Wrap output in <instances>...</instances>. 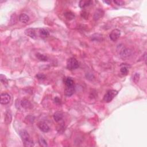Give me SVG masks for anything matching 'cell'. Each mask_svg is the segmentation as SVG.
Returning a JSON list of instances; mask_svg holds the SVG:
<instances>
[{
	"label": "cell",
	"instance_id": "cell-3",
	"mask_svg": "<svg viewBox=\"0 0 147 147\" xmlns=\"http://www.w3.org/2000/svg\"><path fill=\"white\" fill-rule=\"evenodd\" d=\"M118 94V91L115 90H110L106 92L103 97V101L106 103L110 102Z\"/></svg>",
	"mask_w": 147,
	"mask_h": 147
},
{
	"label": "cell",
	"instance_id": "cell-8",
	"mask_svg": "<svg viewBox=\"0 0 147 147\" xmlns=\"http://www.w3.org/2000/svg\"><path fill=\"white\" fill-rule=\"evenodd\" d=\"M132 51H131L130 49L128 48H124L123 49H122L121 51L120 52V55L121 58L123 59L128 58L132 55Z\"/></svg>",
	"mask_w": 147,
	"mask_h": 147
},
{
	"label": "cell",
	"instance_id": "cell-19",
	"mask_svg": "<svg viewBox=\"0 0 147 147\" xmlns=\"http://www.w3.org/2000/svg\"><path fill=\"white\" fill-rule=\"evenodd\" d=\"M120 71L123 75H127L128 73V67H126V65H121Z\"/></svg>",
	"mask_w": 147,
	"mask_h": 147
},
{
	"label": "cell",
	"instance_id": "cell-1",
	"mask_svg": "<svg viewBox=\"0 0 147 147\" xmlns=\"http://www.w3.org/2000/svg\"><path fill=\"white\" fill-rule=\"evenodd\" d=\"M65 88L64 89V94L67 97L71 96L75 91V85L74 82L71 78H65L64 81Z\"/></svg>",
	"mask_w": 147,
	"mask_h": 147
},
{
	"label": "cell",
	"instance_id": "cell-16",
	"mask_svg": "<svg viewBox=\"0 0 147 147\" xmlns=\"http://www.w3.org/2000/svg\"><path fill=\"white\" fill-rule=\"evenodd\" d=\"M92 2L91 1H84V0H82L79 2V7L82 9L85 8L86 6H89L90 5H91Z\"/></svg>",
	"mask_w": 147,
	"mask_h": 147
},
{
	"label": "cell",
	"instance_id": "cell-9",
	"mask_svg": "<svg viewBox=\"0 0 147 147\" xmlns=\"http://www.w3.org/2000/svg\"><path fill=\"white\" fill-rule=\"evenodd\" d=\"M20 106L25 109H29L32 108V105L30 101H29L28 99L25 98L22 99L21 101L20 102Z\"/></svg>",
	"mask_w": 147,
	"mask_h": 147
},
{
	"label": "cell",
	"instance_id": "cell-18",
	"mask_svg": "<svg viewBox=\"0 0 147 147\" xmlns=\"http://www.w3.org/2000/svg\"><path fill=\"white\" fill-rule=\"evenodd\" d=\"M64 16L67 20H71L74 19V17H75V15H74L73 13H72L71 12H67L64 13Z\"/></svg>",
	"mask_w": 147,
	"mask_h": 147
},
{
	"label": "cell",
	"instance_id": "cell-23",
	"mask_svg": "<svg viewBox=\"0 0 147 147\" xmlns=\"http://www.w3.org/2000/svg\"><path fill=\"white\" fill-rule=\"evenodd\" d=\"M139 79H140V74L138 73H136L134 76H133V81H134V82L135 83H137L139 82Z\"/></svg>",
	"mask_w": 147,
	"mask_h": 147
},
{
	"label": "cell",
	"instance_id": "cell-24",
	"mask_svg": "<svg viewBox=\"0 0 147 147\" xmlns=\"http://www.w3.org/2000/svg\"><path fill=\"white\" fill-rule=\"evenodd\" d=\"M25 121H28L26 124H28V123H33V121H34V117L32 116H28L26 117L25 118Z\"/></svg>",
	"mask_w": 147,
	"mask_h": 147
},
{
	"label": "cell",
	"instance_id": "cell-25",
	"mask_svg": "<svg viewBox=\"0 0 147 147\" xmlns=\"http://www.w3.org/2000/svg\"><path fill=\"white\" fill-rule=\"evenodd\" d=\"M114 3L116 4V5H118V6H122L124 4V1H121V0H115L114 1Z\"/></svg>",
	"mask_w": 147,
	"mask_h": 147
},
{
	"label": "cell",
	"instance_id": "cell-11",
	"mask_svg": "<svg viewBox=\"0 0 147 147\" xmlns=\"http://www.w3.org/2000/svg\"><path fill=\"white\" fill-rule=\"evenodd\" d=\"M12 113L10 111V110H8L6 112L5 117H4V123L6 124H10L11 121H12Z\"/></svg>",
	"mask_w": 147,
	"mask_h": 147
},
{
	"label": "cell",
	"instance_id": "cell-26",
	"mask_svg": "<svg viewBox=\"0 0 147 147\" xmlns=\"http://www.w3.org/2000/svg\"><path fill=\"white\" fill-rule=\"evenodd\" d=\"M55 102L56 105H61V101H60V99L58 98V97H55Z\"/></svg>",
	"mask_w": 147,
	"mask_h": 147
},
{
	"label": "cell",
	"instance_id": "cell-14",
	"mask_svg": "<svg viewBox=\"0 0 147 147\" xmlns=\"http://www.w3.org/2000/svg\"><path fill=\"white\" fill-rule=\"evenodd\" d=\"M103 14H104L103 11L102 9H97L96 11V12L94 13V19L95 20H98V19H100L101 17H103Z\"/></svg>",
	"mask_w": 147,
	"mask_h": 147
},
{
	"label": "cell",
	"instance_id": "cell-22",
	"mask_svg": "<svg viewBox=\"0 0 147 147\" xmlns=\"http://www.w3.org/2000/svg\"><path fill=\"white\" fill-rule=\"evenodd\" d=\"M36 77L40 81H43L46 78V76L43 74H38L36 75Z\"/></svg>",
	"mask_w": 147,
	"mask_h": 147
},
{
	"label": "cell",
	"instance_id": "cell-7",
	"mask_svg": "<svg viewBox=\"0 0 147 147\" xmlns=\"http://www.w3.org/2000/svg\"><path fill=\"white\" fill-rule=\"evenodd\" d=\"M11 100V97L8 93H2L1 94V103L2 105H8Z\"/></svg>",
	"mask_w": 147,
	"mask_h": 147
},
{
	"label": "cell",
	"instance_id": "cell-15",
	"mask_svg": "<svg viewBox=\"0 0 147 147\" xmlns=\"http://www.w3.org/2000/svg\"><path fill=\"white\" fill-rule=\"evenodd\" d=\"M63 114L60 112H56L54 114V119L56 122H59L63 119Z\"/></svg>",
	"mask_w": 147,
	"mask_h": 147
},
{
	"label": "cell",
	"instance_id": "cell-2",
	"mask_svg": "<svg viewBox=\"0 0 147 147\" xmlns=\"http://www.w3.org/2000/svg\"><path fill=\"white\" fill-rule=\"evenodd\" d=\"M20 136L23 142L24 145L26 147H31L34 146V142L31 139L30 135H29L26 130H21L20 132Z\"/></svg>",
	"mask_w": 147,
	"mask_h": 147
},
{
	"label": "cell",
	"instance_id": "cell-21",
	"mask_svg": "<svg viewBox=\"0 0 147 147\" xmlns=\"http://www.w3.org/2000/svg\"><path fill=\"white\" fill-rule=\"evenodd\" d=\"M0 81H1V83H3L4 85H7L8 83V81L7 78H6V76L5 75H3V74H1L0 75Z\"/></svg>",
	"mask_w": 147,
	"mask_h": 147
},
{
	"label": "cell",
	"instance_id": "cell-28",
	"mask_svg": "<svg viewBox=\"0 0 147 147\" xmlns=\"http://www.w3.org/2000/svg\"><path fill=\"white\" fill-rule=\"evenodd\" d=\"M103 2H104V3H106V4H109V5L111 4V1H104Z\"/></svg>",
	"mask_w": 147,
	"mask_h": 147
},
{
	"label": "cell",
	"instance_id": "cell-4",
	"mask_svg": "<svg viewBox=\"0 0 147 147\" xmlns=\"http://www.w3.org/2000/svg\"><path fill=\"white\" fill-rule=\"evenodd\" d=\"M79 67V63L74 58H69L67 61V68L69 70H74Z\"/></svg>",
	"mask_w": 147,
	"mask_h": 147
},
{
	"label": "cell",
	"instance_id": "cell-5",
	"mask_svg": "<svg viewBox=\"0 0 147 147\" xmlns=\"http://www.w3.org/2000/svg\"><path fill=\"white\" fill-rule=\"evenodd\" d=\"M39 29H36V28H28L26 29L25 31V34L26 36H29V37L32 38V39H37L38 35H39Z\"/></svg>",
	"mask_w": 147,
	"mask_h": 147
},
{
	"label": "cell",
	"instance_id": "cell-20",
	"mask_svg": "<svg viewBox=\"0 0 147 147\" xmlns=\"http://www.w3.org/2000/svg\"><path fill=\"white\" fill-rule=\"evenodd\" d=\"M39 143L41 146H47L48 144L43 137H40L39 140Z\"/></svg>",
	"mask_w": 147,
	"mask_h": 147
},
{
	"label": "cell",
	"instance_id": "cell-6",
	"mask_svg": "<svg viewBox=\"0 0 147 147\" xmlns=\"http://www.w3.org/2000/svg\"><path fill=\"white\" fill-rule=\"evenodd\" d=\"M121 35V32L119 30L117 29H114L112 31V32L110 33L109 37L110 40L113 42H116L117 40L118 39L119 36Z\"/></svg>",
	"mask_w": 147,
	"mask_h": 147
},
{
	"label": "cell",
	"instance_id": "cell-10",
	"mask_svg": "<svg viewBox=\"0 0 147 147\" xmlns=\"http://www.w3.org/2000/svg\"><path fill=\"white\" fill-rule=\"evenodd\" d=\"M38 126H39V129L40 130H42V132H43L44 133L48 132L49 130H50V128H49V126L47 125V124L43 121H40L38 124Z\"/></svg>",
	"mask_w": 147,
	"mask_h": 147
},
{
	"label": "cell",
	"instance_id": "cell-13",
	"mask_svg": "<svg viewBox=\"0 0 147 147\" xmlns=\"http://www.w3.org/2000/svg\"><path fill=\"white\" fill-rule=\"evenodd\" d=\"M19 20L22 23L26 24L29 21V17L25 13H21L19 16Z\"/></svg>",
	"mask_w": 147,
	"mask_h": 147
},
{
	"label": "cell",
	"instance_id": "cell-17",
	"mask_svg": "<svg viewBox=\"0 0 147 147\" xmlns=\"http://www.w3.org/2000/svg\"><path fill=\"white\" fill-rule=\"evenodd\" d=\"M36 57H37L38 59L40 60V61H42V62H46V61L48 60V58H47V56L40 53L36 54Z\"/></svg>",
	"mask_w": 147,
	"mask_h": 147
},
{
	"label": "cell",
	"instance_id": "cell-27",
	"mask_svg": "<svg viewBox=\"0 0 147 147\" xmlns=\"http://www.w3.org/2000/svg\"><path fill=\"white\" fill-rule=\"evenodd\" d=\"M98 35H99V34H95V35H94V36H97V37H98ZM93 37H94V36H93ZM98 38H99V39H101V38H102V35L101 36V35H99V37H97H97H96V39H94L93 40H96V39H97V41H98V40H99V39H98Z\"/></svg>",
	"mask_w": 147,
	"mask_h": 147
},
{
	"label": "cell",
	"instance_id": "cell-12",
	"mask_svg": "<svg viewBox=\"0 0 147 147\" xmlns=\"http://www.w3.org/2000/svg\"><path fill=\"white\" fill-rule=\"evenodd\" d=\"M39 32L40 37L42 38L47 37H48L49 35V32L48 31V29L45 28H40Z\"/></svg>",
	"mask_w": 147,
	"mask_h": 147
}]
</instances>
